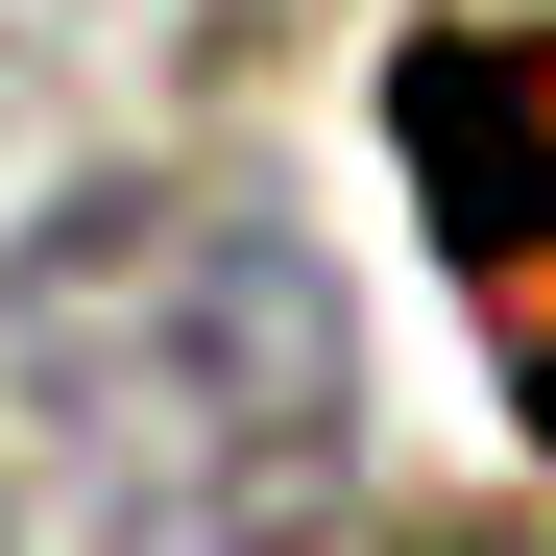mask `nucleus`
<instances>
[{
	"instance_id": "nucleus-1",
	"label": "nucleus",
	"mask_w": 556,
	"mask_h": 556,
	"mask_svg": "<svg viewBox=\"0 0 556 556\" xmlns=\"http://www.w3.org/2000/svg\"><path fill=\"white\" fill-rule=\"evenodd\" d=\"M0 388H25L49 484L98 508V556H291L339 508L363 363L315 242L242 169H122L0 266Z\"/></svg>"
},
{
	"instance_id": "nucleus-2",
	"label": "nucleus",
	"mask_w": 556,
	"mask_h": 556,
	"mask_svg": "<svg viewBox=\"0 0 556 556\" xmlns=\"http://www.w3.org/2000/svg\"><path fill=\"white\" fill-rule=\"evenodd\" d=\"M388 146H412L459 291H484V339H508V412L556 435V25H412Z\"/></svg>"
},
{
	"instance_id": "nucleus-3",
	"label": "nucleus",
	"mask_w": 556,
	"mask_h": 556,
	"mask_svg": "<svg viewBox=\"0 0 556 556\" xmlns=\"http://www.w3.org/2000/svg\"><path fill=\"white\" fill-rule=\"evenodd\" d=\"M435 556H484V532H435Z\"/></svg>"
},
{
	"instance_id": "nucleus-4",
	"label": "nucleus",
	"mask_w": 556,
	"mask_h": 556,
	"mask_svg": "<svg viewBox=\"0 0 556 556\" xmlns=\"http://www.w3.org/2000/svg\"><path fill=\"white\" fill-rule=\"evenodd\" d=\"M0 25H25V0H0Z\"/></svg>"
}]
</instances>
